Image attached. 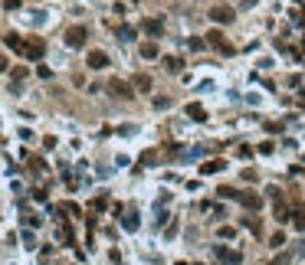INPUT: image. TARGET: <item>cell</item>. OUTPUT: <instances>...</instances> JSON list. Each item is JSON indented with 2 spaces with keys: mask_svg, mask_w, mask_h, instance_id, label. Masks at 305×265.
<instances>
[{
  "mask_svg": "<svg viewBox=\"0 0 305 265\" xmlns=\"http://www.w3.org/2000/svg\"><path fill=\"white\" fill-rule=\"evenodd\" d=\"M86 40H89L86 26H69V30H66V46H72V49H82Z\"/></svg>",
  "mask_w": 305,
  "mask_h": 265,
  "instance_id": "1",
  "label": "cell"
},
{
  "mask_svg": "<svg viewBox=\"0 0 305 265\" xmlns=\"http://www.w3.org/2000/svg\"><path fill=\"white\" fill-rule=\"evenodd\" d=\"M207 46H213V49L223 53V56H233V46L227 43V36L220 33V30H210V33H207Z\"/></svg>",
  "mask_w": 305,
  "mask_h": 265,
  "instance_id": "2",
  "label": "cell"
},
{
  "mask_svg": "<svg viewBox=\"0 0 305 265\" xmlns=\"http://www.w3.org/2000/svg\"><path fill=\"white\" fill-rule=\"evenodd\" d=\"M217 259L223 265H243V252L236 249H227V245H217Z\"/></svg>",
  "mask_w": 305,
  "mask_h": 265,
  "instance_id": "3",
  "label": "cell"
},
{
  "mask_svg": "<svg viewBox=\"0 0 305 265\" xmlns=\"http://www.w3.org/2000/svg\"><path fill=\"white\" fill-rule=\"evenodd\" d=\"M210 20L213 23H233L236 20V10L233 7H210Z\"/></svg>",
  "mask_w": 305,
  "mask_h": 265,
  "instance_id": "4",
  "label": "cell"
},
{
  "mask_svg": "<svg viewBox=\"0 0 305 265\" xmlns=\"http://www.w3.org/2000/svg\"><path fill=\"white\" fill-rule=\"evenodd\" d=\"M240 203L250 213H259L262 210V197H259V193H240Z\"/></svg>",
  "mask_w": 305,
  "mask_h": 265,
  "instance_id": "5",
  "label": "cell"
},
{
  "mask_svg": "<svg viewBox=\"0 0 305 265\" xmlns=\"http://www.w3.org/2000/svg\"><path fill=\"white\" fill-rule=\"evenodd\" d=\"M43 53H46V46H43V40H26V59H43Z\"/></svg>",
  "mask_w": 305,
  "mask_h": 265,
  "instance_id": "6",
  "label": "cell"
},
{
  "mask_svg": "<svg viewBox=\"0 0 305 265\" xmlns=\"http://www.w3.org/2000/svg\"><path fill=\"white\" fill-rule=\"evenodd\" d=\"M223 167H227V161H223V157H213V161H204V164H200V174L204 177L207 174H220Z\"/></svg>",
  "mask_w": 305,
  "mask_h": 265,
  "instance_id": "7",
  "label": "cell"
},
{
  "mask_svg": "<svg viewBox=\"0 0 305 265\" xmlns=\"http://www.w3.org/2000/svg\"><path fill=\"white\" fill-rule=\"evenodd\" d=\"M86 62H89V69H105V66H109V56L102 53V49H95V53H89Z\"/></svg>",
  "mask_w": 305,
  "mask_h": 265,
  "instance_id": "8",
  "label": "cell"
},
{
  "mask_svg": "<svg viewBox=\"0 0 305 265\" xmlns=\"http://www.w3.org/2000/svg\"><path fill=\"white\" fill-rule=\"evenodd\" d=\"M141 30H144L148 36H151V40H158V36L164 33V23H161V20H144V26H141Z\"/></svg>",
  "mask_w": 305,
  "mask_h": 265,
  "instance_id": "9",
  "label": "cell"
},
{
  "mask_svg": "<svg viewBox=\"0 0 305 265\" xmlns=\"http://www.w3.org/2000/svg\"><path fill=\"white\" fill-rule=\"evenodd\" d=\"M7 46H10L13 53L26 56V40H20V36H17V33H7Z\"/></svg>",
  "mask_w": 305,
  "mask_h": 265,
  "instance_id": "10",
  "label": "cell"
},
{
  "mask_svg": "<svg viewBox=\"0 0 305 265\" xmlns=\"http://www.w3.org/2000/svg\"><path fill=\"white\" fill-rule=\"evenodd\" d=\"M112 92H115V95H121V99H131V95H135V88L131 85H125V82H118V79H115V82H112Z\"/></svg>",
  "mask_w": 305,
  "mask_h": 265,
  "instance_id": "11",
  "label": "cell"
},
{
  "mask_svg": "<svg viewBox=\"0 0 305 265\" xmlns=\"http://www.w3.org/2000/svg\"><path fill=\"white\" fill-rule=\"evenodd\" d=\"M292 226H295L299 232H305V203L292 210Z\"/></svg>",
  "mask_w": 305,
  "mask_h": 265,
  "instance_id": "12",
  "label": "cell"
},
{
  "mask_svg": "<svg viewBox=\"0 0 305 265\" xmlns=\"http://www.w3.org/2000/svg\"><path fill=\"white\" fill-rule=\"evenodd\" d=\"M164 66H167V72H184V59L181 56H167Z\"/></svg>",
  "mask_w": 305,
  "mask_h": 265,
  "instance_id": "13",
  "label": "cell"
},
{
  "mask_svg": "<svg viewBox=\"0 0 305 265\" xmlns=\"http://www.w3.org/2000/svg\"><path fill=\"white\" fill-rule=\"evenodd\" d=\"M187 115H190V118H194V122H207V111L200 108V105H197V102H190V105H187Z\"/></svg>",
  "mask_w": 305,
  "mask_h": 265,
  "instance_id": "14",
  "label": "cell"
},
{
  "mask_svg": "<svg viewBox=\"0 0 305 265\" xmlns=\"http://www.w3.org/2000/svg\"><path fill=\"white\" fill-rule=\"evenodd\" d=\"M141 59H148V62L158 59V46H154V43H141Z\"/></svg>",
  "mask_w": 305,
  "mask_h": 265,
  "instance_id": "15",
  "label": "cell"
},
{
  "mask_svg": "<svg viewBox=\"0 0 305 265\" xmlns=\"http://www.w3.org/2000/svg\"><path fill=\"white\" fill-rule=\"evenodd\" d=\"M131 82H135V88H138V92H151V79H148V76H135Z\"/></svg>",
  "mask_w": 305,
  "mask_h": 265,
  "instance_id": "16",
  "label": "cell"
},
{
  "mask_svg": "<svg viewBox=\"0 0 305 265\" xmlns=\"http://www.w3.org/2000/svg\"><path fill=\"white\" fill-rule=\"evenodd\" d=\"M121 40V43H131V40H135V30H131V26H118V33H115Z\"/></svg>",
  "mask_w": 305,
  "mask_h": 265,
  "instance_id": "17",
  "label": "cell"
},
{
  "mask_svg": "<svg viewBox=\"0 0 305 265\" xmlns=\"http://www.w3.org/2000/svg\"><path fill=\"white\" fill-rule=\"evenodd\" d=\"M217 193H220L223 200H240V190H233V187H220Z\"/></svg>",
  "mask_w": 305,
  "mask_h": 265,
  "instance_id": "18",
  "label": "cell"
},
{
  "mask_svg": "<svg viewBox=\"0 0 305 265\" xmlns=\"http://www.w3.org/2000/svg\"><path fill=\"white\" fill-rule=\"evenodd\" d=\"M125 229H138V213H125Z\"/></svg>",
  "mask_w": 305,
  "mask_h": 265,
  "instance_id": "19",
  "label": "cell"
},
{
  "mask_svg": "<svg viewBox=\"0 0 305 265\" xmlns=\"http://www.w3.org/2000/svg\"><path fill=\"white\" fill-rule=\"evenodd\" d=\"M269 245H273V249H282V245H285V236H282V232H276L273 239H269Z\"/></svg>",
  "mask_w": 305,
  "mask_h": 265,
  "instance_id": "20",
  "label": "cell"
},
{
  "mask_svg": "<svg viewBox=\"0 0 305 265\" xmlns=\"http://www.w3.org/2000/svg\"><path fill=\"white\" fill-rule=\"evenodd\" d=\"M105 203H109V200H105V197L92 200V213H102V210H105Z\"/></svg>",
  "mask_w": 305,
  "mask_h": 265,
  "instance_id": "21",
  "label": "cell"
},
{
  "mask_svg": "<svg viewBox=\"0 0 305 265\" xmlns=\"http://www.w3.org/2000/svg\"><path fill=\"white\" fill-rule=\"evenodd\" d=\"M10 76H13V82H23V79H26V69H23V66H17V69L10 72Z\"/></svg>",
  "mask_w": 305,
  "mask_h": 265,
  "instance_id": "22",
  "label": "cell"
},
{
  "mask_svg": "<svg viewBox=\"0 0 305 265\" xmlns=\"http://www.w3.org/2000/svg\"><path fill=\"white\" fill-rule=\"evenodd\" d=\"M285 262H289V255H276V259H273L269 265H285Z\"/></svg>",
  "mask_w": 305,
  "mask_h": 265,
  "instance_id": "23",
  "label": "cell"
},
{
  "mask_svg": "<svg viewBox=\"0 0 305 265\" xmlns=\"http://www.w3.org/2000/svg\"><path fill=\"white\" fill-rule=\"evenodd\" d=\"M0 72H7V59L3 56H0Z\"/></svg>",
  "mask_w": 305,
  "mask_h": 265,
  "instance_id": "24",
  "label": "cell"
},
{
  "mask_svg": "<svg viewBox=\"0 0 305 265\" xmlns=\"http://www.w3.org/2000/svg\"><path fill=\"white\" fill-rule=\"evenodd\" d=\"M253 3H256V0H243V7H253Z\"/></svg>",
  "mask_w": 305,
  "mask_h": 265,
  "instance_id": "25",
  "label": "cell"
},
{
  "mask_svg": "<svg viewBox=\"0 0 305 265\" xmlns=\"http://www.w3.org/2000/svg\"><path fill=\"white\" fill-rule=\"evenodd\" d=\"M177 265H190V262H177Z\"/></svg>",
  "mask_w": 305,
  "mask_h": 265,
  "instance_id": "26",
  "label": "cell"
}]
</instances>
